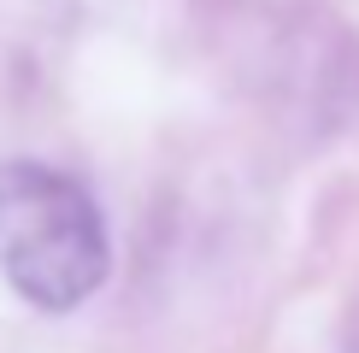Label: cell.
<instances>
[{"mask_svg":"<svg viewBox=\"0 0 359 353\" xmlns=\"http://www.w3.org/2000/svg\"><path fill=\"white\" fill-rule=\"evenodd\" d=\"M112 242L77 176L6 159L0 165V277L36 312H71L107 283Z\"/></svg>","mask_w":359,"mask_h":353,"instance_id":"1","label":"cell"}]
</instances>
